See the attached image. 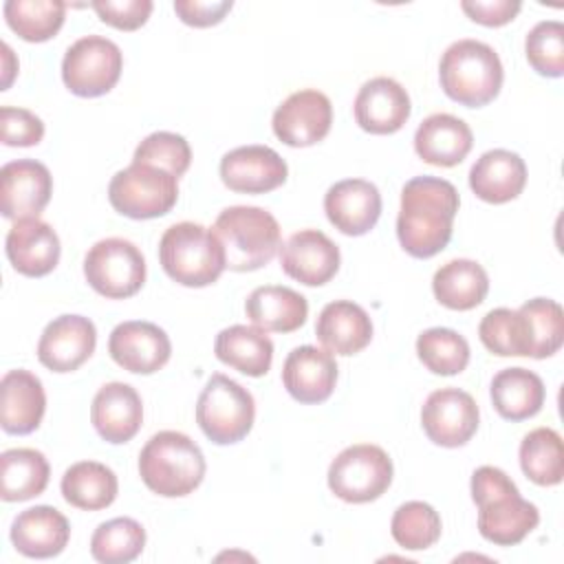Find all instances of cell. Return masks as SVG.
<instances>
[{
    "label": "cell",
    "mask_w": 564,
    "mask_h": 564,
    "mask_svg": "<svg viewBox=\"0 0 564 564\" xmlns=\"http://www.w3.org/2000/svg\"><path fill=\"white\" fill-rule=\"evenodd\" d=\"M460 198L456 187L436 176H414L401 189L397 238L412 258H432L452 238Z\"/></svg>",
    "instance_id": "cell-1"
},
{
    "label": "cell",
    "mask_w": 564,
    "mask_h": 564,
    "mask_svg": "<svg viewBox=\"0 0 564 564\" xmlns=\"http://www.w3.org/2000/svg\"><path fill=\"white\" fill-rule=\"evenodd\" d=\"M471 498L478 507L480 535L498 546L520 544L540 522L538 507L524 500L498 467L482 465L471 474Z\"/></svg>",
    "instance_id": "cell-2"
},
{
    "label": "cell",
    "mask_w": 564,
    "mask_h": 564,
    "mask_svg": "<svg viewBox=\"0 0 564 564\" xmlns=\"http://www.w3.org/2000/svg\"><path fill=\"white\" fill-rule=\"evenodd\" d=\"M139 476L163 498L192 494L205 478V456L183 432H156L139 454Z\"/></svg>",
    "instance_id": "cell-3"
},
{
    "label": "cell",
    "mask_w": 564,
    "mask_h": 564,
    "mask_svg": "<svg viewBox=\"0 0 564 564\" xmlns=\"http://www.w3.org/2000/svg\"><path fill=\"white\" fill-rule=\"evenodd\" d=\"M438 79L452 101L480 108L498 97L505 70L498 53L489 44L458 40L445 48L438 64Z\"/></svg>",
    "instance_id": "cell-4"
},
{
    "label": "cell",
    "mask_w": 564,
    "mask_h": 564,
    "mask_svg": "<svg viewBox=\"0 0 564 564\" xmlns=\"http://www.w3.org/2000/svg\"><path fill=\"white\" fill-rule=\"evenodd\" d=\"M159 260L174 282L192 289L214 284L227 269L225 249L214 229L189 220L165 229L159 242Z\"/></svg>",
    "instance_id": "cell-5"
},
{
    "label": "cell",
    "mask_w": 564,
    "mask_h": 564,
    "mask_svg": "<svg viewBox=\"0 0 564 564\" xmlns=\"http://www.w3.org/2000/svg\"><path fill=\"white\" fill-rule=\"evenodd\" d=\"M214 234L223 242L227 269L240 273L269 264L282 247L275 216L253 205L223 209L214 223Z\"/></svg>",
    "instance_id": "cell-6"
},
{
    "label": "cell",
    "mask_w": 564,
    "mask_h": 564,
    "mask_svg": "<svg viewBox=\"0 0 564 564\" xmlns=\"http://www.w3.org/2000/svg\"><path fill=\"white\" fill-rule=\"evenodd\" d=\"M256 419V401L247 388L227 375H212L196 401V423L216 445L242 441Z\"/></svg>",
    "instance_id": "cell-7"
},
{
    "label": "cell",
    "mask_w": 564,
    "mask_h": 564,
    "mask_svg": "<svg viewBox=\"0 0 564 564\" xmlns=\"http://www.w3.org/2000/svg\"><path fill=\"white\" fill-rule=\"evenodd\" d=\"M178 178L167 170L148 163H130L108 185V200L115 212L134 220L165 216L178 200Z\"/></svg>",
    "instance_id": "cell-8"
},
{
    "label": "cell",
    "mask_w": 564,
    "mask_h": 564,
    "mask_svg": "<svg viewBox=\"0 0 564 564\" xmlns=\"http://www.w3.org/2000/svg\"><path fill=\"white\" fill-rule=\"evenodd\" d=\"M392 460L379 445L359 443L339 452L328 467L330 491L350 505L372 502L392 482Z\"/></svg>",
    "instance_id": "cell-9"
},
{
    "label": "cell",
    "mask_w": 564,
    "mask_h": 564,
    "mask_svg": "<svg viewBox=\"0 0 564 564\" xmlns=\"http://www.w3.org/2000/svg\"><path fill=\"white\" fill-rule=\"evenodd\" d=\"M86 282L108 300H126L141 291L145 282V258L126 238H104L84 258Z\"/></svg>",
    "instance_id": "cell-10"
},
{
    "label": "cell",
    "mask_w": 564,
    "mask_h": 564,
    "mask_svg": "<svg viewBox=\"0 0 564 564\" xmlns=\"http://www.w3.org/2000/svg\"><path fill=\"white\" fill-rule=\"evenodd\" d=\"M121 48L101 35H84L68 46L62 59L64 86L77 97H101L121 77Z\"/></svg>",
    "instance_id": "cell-11"
},
{
    "label": "cell",
    "mask_w": 564,
    "mask_h": 564,
    "mask_svg": "<svg viewBox=\"0 0 564 564\" xmlns=\"http://www.w3.org/2000/svg\"><path fill=\"white\" fill-rule=\"evenodd\" d=\"M478 405L458 388L434 390L421 410V425L427 438L441 447H460L478 430Z\"/></svg>",
    "instance_id": "cell-12"
},
{
    "label": "cell",
    "mask_w": 564,
    "mask_h": 564,
    "mask_svg": "<svg viewBox=\"0 0 564 564\" xmlns=\"http://www.w3.org/2000/svg\"><path fill=\"white\" fill-rule=\"evenodd\" d=\"M333 123L330 99L315 90L304 88L289 95L273 112V134L291 148H308L319 143Z\"/></svg>",
    "instance_id": "cell-13"
},
{
    "label": "cell",
    "mask_w": 564,
    "mask_h": 564,
    "mask_svg": "<svg viewBox=\"0 0 564 564\" xmlns=\"http://www.w3.org/2000/svg\"><path fill=\"white\" fill-rule=\"evenodd\" d=\"M53 194L48 167L35 159H18L0 170V212L9 220L37 218Z\"/></svg>",
    "instance_id": "cell-14"
},
{
    "label": "cell",
    "mask_w": 564,
    "mask_h": 564,
    "mask_svg": "<svg viewBox=\"0 0 564 564\" xmlns=\"http://www.w3.org/2000/svg\"><path fill=\"white\" fill-rule=\"evenodd\" d=\"M108 352L117 366L134 375H152L161 370L172 355L170 337L152 322L130 319L112 328Z\"/></svg>",
    "instance_id": "cell-15"
},
{
    "label": "cell",
    "mask_w": 564,
    "mask_h": 564,
    "mask_svg": "<svg viewBox=\"0 0 564 564\" xmlns=\"http://www.w3.org/2000/svg\"><path fill=\"white\" fill-rule=\"evenodd\" d=\"M97 344L95 324L84 315H59L37 341V359L53 372H73L90 359Z\"/></svg>",
    "instance_id": "cell-16"
},
{
    "label": "cell",
    "mask_w": 564,
    "mask_h": 564,
    "mask_svg": "<svg viewBox=\"0 0 564 564\" xmlns=\"http://www.w3.org/2000/svg\"><path fill=\"white\" fill-rule=\"evenodd\" d=\"M289 167L269 145H242L220 159V178L231 192L267 194L284 185Z\"/></svg>",
    "instance_id": "cell-17"
},
{
    "label": "cell",
    "mask_w": 564,
    "mask_h": 564,
    "mask_svg": "<svg viewBox=\"0 0 564 564\" xmlns=\"http://www.w3.org/2000/svg\"><path fill=\"white\" fill-rule=\"evenodd\" d=\"M339 260V247L319 229L295 231L280 247L282 271L306 286H322L333 280Z\"/></svg>",
    "instance_id": "cell-18"
},
{
    "label": "cell",
    "mask_w": 564,
    "mask_h": 564,
    "mask_svg": "<svg viewBox=\"0 0 564 564\" xmlns=\"http://www.w3.org/2000/svg\"><path fill=\"white\" fill-rule=\"evenodd\" d=\"M355 121L370 134H392L410 119V95L392 77L368 79L352 104Z\"/></svg>",
    "instance_id": "cell-19"
},
{
    "label": "cell",
    "mask_w": 564,
    "mask_h": 564,
    "mask_svg": "<svg viewBox=\"0 0 564 564\" xmlns=\"http://www.w3.org/2000/svg\"><path fill=\"white\" fill-rule=\"evenodd\" d=\"M324 212L330 225L341 234L364 236L381 216V194L370 181L346 178L328 187Z\"/></svg>",
    "instance_id": "cell-20"
},
{
    "label": "cell",
    "mask_w": 564,
    "mask_h": 564,
    "mask_svg": "<svg viewBox=\"0 0 564 564\" xmlns=\"http://www.w3.org/2000/svg\"><path fill=\"white\" fill-rule=\"evenodd\" d=\"M4 251L18 273L42 278L57 267L62 247L55 229L48 223L40 218H22L9 229Z\"/></svg>",
    "instance_id": "cell-21"
},
{
    "label": "cell",
    "mask_w": 564,
    "mask_h": 564,
    "mask_svg": "<svg viewBox=\"0 0 564 564\" xmlns=\"http://www.w3.org/2000/svg\"><path fill=\"white\" fill-rule=\"evenodd\" d=\"M282 383L300 403L326 401L337 383V364L333 352L317 346H297L282 366Z\"/></svg>",
    "instance_id": "cell-22"
},
{
    "label": "cell",
    "mask_w": 564,
    "mask_h": 564,
    "mask_svg": "<svg viewBox=\"0 0 564 564\" xmlns=\"http://www.w3.org/2000/svg\"><path fill=\"white\" fill-rule=\"evenodd\" d=\"M90 421L97 434L112 443H128L143 423V403L130 383L112 381L97 390L90 405Z\"/></svg>",
    "instance_id": "cell-23"
},
{
    "label": "cell",
    "mask_w": 564,
    "mask_h": 564,
    "mask_svg": "<svg viewBox=\"0 0 564 564\" xmlns=\"http://www.w3.org/2000/svg\"><path fill=\"white\" fill-rule=\"evenodd\" d=\"M46 410L42 381L24 370H9L0 381V423L7 434H31L40 427Z\"/></svg>",
    "instance_id": "cell-24"
},
{
    "label": "cell",
    "mask_w": 564,
    "mask_h": 564,
    "mask_svg": "<svg viewBox=\"0 0 564 564\" xmlns=\"http://www.w3.org/2000/svg\"><path fill=\"white\" fill-rule=\"evenodd\" d=\"M70 538V524L55 507L37 505L20 511L11 524V542L18 553L35 560L59 555Z\"/></svg>",
    "instance_id": "cell-25"
},
{
    "label": "cell",
    "mask_w": 564,
    "mask_h": 564,
    "mask_svg": "<svg viewBox=\"0 0 564 564\" xmlns=\"http://www.w3.org/2000/svg\"><path fill=\"white\" fill-rule=\"evenodd\" d=\"M527 185V165L520 154L511 150H489L469 170L471 192L494 205L509 203L522 194Z\"/></svg>",
    "instance_id": "cell-26"
},
{
    "label": "cell",
    "mask_w": 564,
    "mask_h": 564,
    "mask_svg": "<svg viewBox=\"0 0 564 564\" xmlns=\"http://www.w3.org/2000/svg\"><path fill=\"white\" fill-rule=\"evenodd\" d=\"M474 134L471 128L447 112H436L423 119L414 134V150L416 154L438 167H454L458 165L471 150Z\"/></svg>",
    "instance_id": "cell-27"
},
{
    "label": "cell",
    "mask_w": 564,
    "mask_h": 564,
    "mask_svg": "<svg viewBox=\"0 0 564 564\" xmlns=\"http://www.w3.org/2000/svg\"><path fill=\"white\" fill-rule=\"evenodd\" d=\"M319 344L335 355H357L372 339L370 315L350 300L328 302L315 324Z\"/></svg>",
    "instance_id": "cell-28"
},
{
    "label": "cell",
    "mask_w": 564,
    "mask_h": 564,
    "mask_svg": "<svg viewBox=\"0 0 564 564\" xmlns=\"http://www.w3.org/2000/svg\"><path fill=\"white\" fill-rule=\"evenodd\" d=\"M249 322L264 333H293L308 317V302L291 286L264 284L249 293L245 302Z\"/></svg>",
    "instance_id": "cell-29"
},
{
    "label": "cell",
    "mask_w": 564,
    "mask_h": 564,
    "mask_svg": "<svg viewBox=\"0 0 564 564\" xmlns=\"http://www.w3.org/2000/svg\"><path fill=\"white\" fill-rule=\"evenodd\" d=\"M214 352L225 366L247 377H262L273 361V341L258 326L234 324L216 335Z\"/></svg>",
    "instance_id": "cell-30"
},
{
    "label": "cell",
    "mask_w": 564,
    "mask_h": 564,
    "mask_svg": "<svg viewBox=\"0 0 564 564\" xmlns=\"http://www.w3.org/2000/svg\"><path fill=\"white\" fill-rule=\"evenodd\" d=\"M491 403L507 421H524L535 416L544 405V383L527 368H505L491 381Z\"/></svg>",
    "instance_id": "cell-31"
},
{
    "label": "cell",
    "mask_w": 564,
    "mask_h": 564,
    "mask_svg": "<svg viewBox=\"0 0 564 564\" xmlns=\"http://www.w3.org/2000/svg\"><path fill=\"white\" fill-rule=\"evenodd\" d=\"M434 297L452 311L476 308L489 291V278L476 260L458 258L436 269L432 278Z\"/></svg>",
    "instance_id": "cell-32"
},
{
    "label": "cell",
    "mask_w": 564,
    "mask_h": 564,
    "mask_svg": "<svg viewBox=\"0 0 564 564\" xmlns=\"http://www.w3.org/2000/svg\"><path fill=\"white\" fill-rule=\"evenodd\" d=\"M51 467L42 452L13 447L0 456V498L4 502H24L40 496L48 485Z\"/></svg>",
    "instance_id": "cell-33"
},
{
    "label": "cell",
    "mask_w": 564,
    "mask_h": 564,
    "mask_svg": "<svg viewBox=\"0 0 564 564\" xmlns=\"http://www.w3.org/2000/svg\"><path fill=\"white\" fill-rule=\"evenodd\" d=\"M62 496L70 507L99 511L115 502L119 480L110 467L97 460H79L62 476Z\"/></svg>",
    "instance_id": "cell-34"
},
{
    "label": "cell",
    "mask_w": 564,
    "mask_h": 564,
    "mask_svg": "<svg viewBox=\"0 0 564 564\" xmlns=\"http://www.w3.org/2000/svg\"><path fill=\"white\" fill-rule=\"evenodd\" d=\"M520 467L540 487L560 485L564 478L562 436L551 427L531 430L520 443Z\"/></svg>",
    "instance_id": "cell-35"
},
{
    "label": "cell",
    "mask_w": 564,
    "mask_h": 564,
    "mask_svg": "<svg viewBox=\"0 0 564 564\" xmlns=\"http://www.w3.org/2000/svg\"><path fill=\"white\" fill-rule=\"evenodd\" d=\"M482 346L498 357H531L533 341L524 313L511 308L489 311L478 326Z\"/></svg>",
    "instance_id": "cell-36"
},
{
    "label": "cell",
    "mask_w": 564,
    "mask_h": 564,
    "mask_svg": "<svg viewBox=\"0 0 564 564\" xmlns=\"http://www.w3.org/2000/svg\"><path fill=\"white\" fill-rule=\"evenodd\" d=\"M4 20L26 42H46L64 24L66 2L62 0H7Z\"/></svg>",
    "instance_id": "cell-37"
},
{
    "label": "cell",
    "mask_w": 564,
    "mask_h": 564,
    "mask_svg": "<svg viewBox=\"0 0 564 564\" xmlns=\"http://www.w3.org/2000/svg\"><path fill=\"white\" fill-rule=\"evenodd\" d=\"M145 529L134 518L101 522L90 538V555L101 564H128L141 555Z\"/></svg>",
    "instance_id": "cell-38"
},
{
    "label": "cell",
    "mask_w": 564,
    "mask_h": 564,
    "mask_svg": "<svg viewBox=\"0 0 564 564\" xmlns=\"http://www.w3.org/2000/svg\"><path fill=\"white\" fill-rule=\"evenodd\" d=\"M421 364L434 375H458L469 364V344L452 328H427L416 339Z\"/></svg>",
    "instance_id": "cell-39"
},
{
    "label": "cell",
    "mask_w": 564,
    "mask_h": 564,
    "mask_svg": "<svg viewBox=\"0 0 564 564\" xmlns=\"http://www.w3.org/2000/svg\"><path fill=\"white\" fill-rule=\"evenodd\" d=\"M441 529H443V524H441V516L436 513V509L421 500L403 502L394 511L392 522H390V533H392L394 542L408 551L430 549L432 544L438 542Z\"/></svg>",
    "instance_id": "cell-40"
},
{
    "label": "cell",
    "mask_w": 564,
    "mask_h": 564,
    "mask_svg": "<svg viewBox=\"0 0 564 564\" xmlns=\"http://www.w3.org/2000/svg\"><path fill=\"white\" fill-rule=\"evenodd\" d=\"M524 313L529 328H531V341L533 359H544L555 355L562 348L564 341V313L562 306L555 300L549 297H533L520 306Z\"/></svg>",
    "instance_id": "cell-41"
},
{
    "label": "cell",
    "mask_w": 564,
    "mask_h": 564,
    "mask_svg": "<svg viewBox=\"0 0 564 564\" xmlns=\"http://www.w3.org/2000/svg\"><path fill=\"white\" fill-rule=\"evenodd\" d=\"M524 53L531 68L542 77L564 75V24L557 20L538 22L527 40Z\"/></svg>",
    "instance_id": "cell-42"
},
{
    "label": "cell",
    "mask_w": 564,
    "mask_h": 564,
    "mask_svg": "<svg viewBox=\"0 0 564 564\" xmlns=\"http://www.w3.org/2000/svg\"><path fill=\"white\" fill-rule=\"evenodd\" d=\"M132 161L156 165L178 178L187 172V167L192 163V150H189V143L185 141V137H181L176 132L159 130V132L148 134L137 145Z\"/></svg>",
    "instance_id": "cell-43"
},
{
    "label": "cell",
    "mask_w": 564,
    "mask_h": 564,
    "mask_svg": "<svg viewBox=\"0 0 564 564\" xmlns=\"http://www.w3.org/2000/svg\"><path fill=\"white\" fill-rule=\"evenodd\" d=\"M0 137L4 145L29 148L37 145L44 137V123L26 108H0Z\"/></svg>",
    "instance_id": "cell-44"
},
{
    "label": "cell",
    "mask_w": 564,
    "mask_h": 564,
    "mask_svg": "<svg viewBox=\"0 0 564 564\" xmlns=\"http://www.w3.org/2000/svg\"><path fill=\"white\" fill-rule=\"evenodd\" d=\"M90 7L104 24L119 31H137L148 22L154 4L150 0H95Z\"/></svg>",
    "instance_id": "cell-45"
},
{
    "label": "cell",
    "mask_w": 564,
    "mask_h": 564,
    "mask_svg": "<svg viewBox=\"0 0 564 564\" xmlns=\"http://www.w3.org/2000/svg\"><path fill=\"white\" fill-rule=\"evenodd\" d=\"M234 2L231 0H176L174 11L181 18V22L205 29L218 24L229 11Z\"/></svg>",
    "instance_id": "cell-46"
},
{
    "label": "cell",
    "mask_w": 564,
    "mask_h": 564,
    "mask_svg": "<svg viewBox=\"0 0 564 564\" xmlns=\"http://www.w3.org/2000/svg\"><path fill=\"white\" fill-rule=\"evenodd\" d=\"M460 9L482 26H502L520 13L522 4L518 0H463Z\"/></svg>",
    "instance_id": "cell-47"
}]
</instances>
